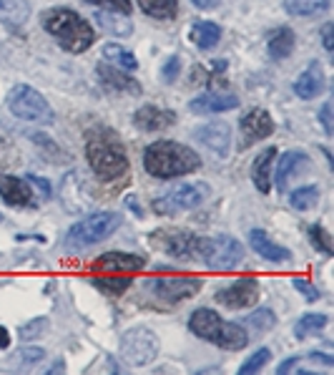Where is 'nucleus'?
I'll use <instances>...</instances> for the list:
<instances>
[{
    "instance_id": "1",
    "label": "nucleus",
    "mask_w": 334,
    "mask_h": 375,
    "mask_svg": "<svg viewBox=\"0 0 334 375\" xmlns=\"http://www.w3.org/2000/svg\"><path fill=\"white\" fill-rule=\"evenodd\" d=\"M86 159L98 182H118L129 171V154L116 131L98 126L86 139Z\"/></svg>"
},
{
    "instance_id": "2",
    "label": "nucleus",
    "mask_w": 334,
    "mask_h": 375,
    "mask_svg": "<svg viewBox=\"0 0 334 375\" xmlns=\"http://www.w3.org/2000/svg\"><path fill=\"white\" fill-rule=\"evenodd\" d=\"M41 23H43V30L56 41V43L63 48L66 53H78L88 51L96 41V30L93 25L83 18L80 13L71 10V8H51L41 15Z\"/></svg>"
},
{
    "instance_id": "3",
    "label": "nucleus",
    "mask_w": 334,
    "mask_h": 375,
    "mask_svg": "<svg viewBox=\"0 0 334 375\" xmlns=\"http://www.w3.org/2000/svg\"><path fill=\"white\" fill-rule=\"evenodd\" d=\"M146 171L156 179H176L201 169V156L179 141H153L144 151Z\"/></svg>"
},
{
    "instance_id": "4",
    "label": "nucleus",
    "mask_w": 334,
    "mask_h": 375,
    "mask_svg": "<svg viewBox=\"0 0 334 375\" xmlns=\"http://www.w3.org/2000/svg\"><path fill=\"white\" fill-rule=\"evenodd\" d=\"M189 330L197 338L206 340V343H214L221 350H241L249 343V335L247 330H241V325L226 323L224 317L209 308H199L191 312Z\"/></svg>"
},
{
    "instance_id": "5",
    "label": "nucleus",
    "mask_w": 334,
    "mask_h": 375,
    "mask_svg": "<svg viewBox=\"0 0 334 375\" xmlns=\"http://www.w3.org/2000/svg\"><path fill=\"white\" fill-rule=\"evenodd\" d=\"M118 227H121V214L118 212H93L68 229L63 247L68 252H83L86 247H93V244H101L103 239H109Z\"/></svg>"
},
{
    "instance_id": "6",
    "label": "nucleus",
    "mask_w": 334,
    "mask_h": 375,
    "mask_svg": "<svg viewBox=\"0 0 334 375\" xmlns=\"http://www.w3.org/2000/svg\"><path fill=\"white\" fill-rule=\"evenodd\" d=\"M8 111L21 121L28 124H53V109L51 103L45 101V96L36 91L28 83H18L8 91L5 98Z\"/></svg>"
},
{
    "instance_id": "7",
    "label": "nucleus",
    "mask_w": 334,
    "mask_h": 375,
    "mask_svg": "<svg viewBox=\"0 0 334 375\" xmlns=\"http://www.w3.org/2000/svg\"><path fill=\"white\" fill-rule=\"evenodd\" d=\"M197 257L203 259V265L214 270V272H229L244 259V244L229 235L203 237L199 239Z\"/></svg>"
},
{
    "instance_id": "8",
    "label": "nucleus",
    "mask_w": 334,
    "mask_h": 375,
    "mask_svg": "<svg viewBox=\"0 0 334 375\" xmlns=\"http://www.w3.org/2000/svg\"><path fill=\"white\" fill-rule=\"evenodd\" d=\"M203 287L201 277L194 275H159V277H148L146 280V290H151L159 300L166 305H179V302L189 300Z\"/></svg>"
},
{
    "instance_id": "9",
    "label": "nucleus",
    "mask_w": 334,
    "mask_h": 375,
    "mask_svg": "<svg viewBox=\"0 0 334 375\" xmlns=\"http://www.w3.org/2000/svg\"><path fill=\"white\" fill-rule=\"evenodd\" d=\"M159 350H161L159 335L153 330H148V328H131L121 338V355H124V361L129 365H136V368L156 361Z\"/></svg>"
},
{
    "instance_id": "10",
    "label": "nucleus",
    "mask_w": 334,
    "mask_h": 375,
    "mask_svg": "<svg viewBox=\"0 0 334 375\" xmlns=\"http://www.w3.org/2000/svg\"><path fill=\"white\" fill-rule=\"evenodd\" d=\"M209 184L206 182H194V184H181L174 191H168L166 197H161L153 202V212L161 217H174V214L183 212V209H197L209 199Z\"/></svg>"
},
{
    "instance_id": "11",
    "label": "nucleus",
    "mask_w": 334,
    "mask_h": 375,
    "mask_svg": "<svg viewBox=\"0 0 334 375\" xmlns=\"http://www.w3.org/2000/svg\"><path fill=\"white\" fill-rule=\"evenodd\" d=\"M151 244L159 247L161 252H166L171 257L191 259L197 257L199 250V237L189 229H161L156 235H151Z\"/></svg>"
},
{
    "instance_id": "12",
    "label": "nucleus",
    "mask_w": 334,
    "mask_h": 375,
    "mask_svg": "<svg viewBox=\"0 0 334 375\" xmlns=\"http://www.w3.org/2000/svg\"><path fill=\"white\" fill-rule=\"evenodd\" d=\"M214 300L224 308H254L256 300H259V282L254 277H239L234 282H226L216 290Z\"/></svg>"
},
{
    "instance_id": "13",
    "label": "nucleus",
    "mask_w": 334,
    "mask_h": 375,
    "mask_svg": "<svg viewBox=\"0 0 334 375\" xmlns=\"http://www.w3.org/2000/svg\"><path fill=\"white\" fill-rule=\"evenodd\" d=\"M239 131L244 139V147L264 141L274 133V118L269 116V111L264 109H252L249 114H244L239 121Z\"/></svg>"
},
{
    "instance_id": "14",
    "label": "nucleus",
    "mask_w": 334,
    "mask_h": 375,
    "mask_svg": "<svg viewBox=\"0 0 334 375\" xmlns=\"http://www.w3.org/2000/svg\"><path fill=\"white\" fill-rule=\"evenodd\" d=\"M0 197L10 206H25V209H30V206L38 204L36 191L28 184V179L13 177V174H0Z\"/></svg>"
},
{
    "instance_id": "15",
    "label": "nucleus",
    "mask_w": 334,
    "mask_h": 375,
    "mask_svg": "<svg viewBox=\"0 0 334 375\" xmlns=\"http://www.w3.org/2000/svg\"><path fill=\"white\" fill-rule=\"evenodd\" d=\"M199 144H203L206 149H211L216 156L229 154V147H232V129L224 121H214V124L199 126L194 131Z\"/></svg>"
},
{
    "instance_id": "16",
    "label": "nucleus",
    "mask_w": 334,
    "mask_h": 375,
    "mask_svg": "<svg viewBox=\"0 0 334 375\" xmlns=\"http://www.w3.org/2000/svg\"><path fill=\"white\" fill-rule=\"evenodd\" d=\"M239 106V96L232 91H209V94L197 96L189 103L191 114H224Z\"/></svg>"
},
{
    "instance_id": "17",
    "label": "nucleus",
    "mask_w": 334,
    "mask_h": 375,
    "mask_svg": "<svg viewBox=\"0 0 334 375\" xmlns=\"http://www.w3.org/2000/svg\"><path fill=\"white\" fill-rule=\"evenodd\" d=\"M133 124L141 131H164V129L176 124V114L168 109H161V106H153V103H146L133 114Z\"/></svg>"
},
{
    "instance_id": "18",
    "label": "nucleus",
    "mask_w": 334,
    "mask_h": 375,
    "mask_svg": "<svg viewBox=\"0 0 334 375\" xmlns=\"http://www.w3.org/2000/svg\"><path fill=\"white\" fill-rule=\"evenodd\" d=\"M146 267V259L141 255H129V252H106L93 262V270H106V272H124L133 275Z\"/></svg>"
},
{
    "instance_id": "19",
    "label": "nucleus",
    "mask_w": 334,
    "mask_h": 375,
    "mask_svg": "<svg viewBox=\"0 0 334 375\" xmlns=\"http://www.w3.org/2000/svg\"><path fill=\"white\" fill-rule=\"evenodd\" d=\"M324 86H327V78H324V71H322V63L320 61H312L309 66L302 71V76H299L297 81H294V94L299 96V98H304V101H312V98H317V96L324 91Z\"/></svg>"
},
{
    "instance_id": "20",
    "label": "nucleus",
    "mask_w": 334,
    "mask_h": 375,
    "mask_svg": "<svg viewBox=\"0 0 334 375\" xmlns=\"http://www.w3.org/2000/svg\"><path fill=\"white\" fill-rule=\"evenodd\" d=\"M96 74H98V78H101V83L106 89L121 91V94H131V96L141 94V83L133 81L131 76H129V71H124V68H118V66L113 68L103 61V63L96 66Z\"/></svg>"
},
{
    "instance_id": "21",
    "label": "nucleus",
    "mask_w": 334,
    "mask_h": 375,
    "mask_svg": "<svg viewBox=\"0 0 334 375\" xmlns=\"http://www.w3.org/2000/svg\"><path fill=\"white\" fill-rule=\"evenodd\" d=\"M309 167V156L304 151H287L276 164V189L287 191L289 182L297 179L299 174H304V169Z\"/></svg>"
},
{
    "instance_id": "22",
    "label": "nucleus",
    "mask_w": 334,
    "mask_h": 375,
    "mask_svg": "<svg viewBox=\"0 0 334 375\" xmlns=\"http://www.w3.org/2000/svg\"><path fill=\"white\" fill-rule=\"evenodd\" d=\"M249 244H252V250H254L259 257H264L267 262H274V265H279V262H289L291 259V252L287 250V247H282V244L271 242L267 232L259 227H254L249 232Z\"/></svg>"
},
{
    "instance_id": "23",
    "label": "nucleus",
    "mask_w": 334,
    "mask_h": 375,
    "mask_svg": "<svg viewBox=\"0 0 334 375\" xmlns=\"http://www.w3.org/2000/svg\"><path fill=\"white\" fill-rule=\"evenodd\" d=\"M96 23L101 25L106 33L116 38H126L133 33V23L126 13H118V10H111V8H98L96 10Z\"/></svg>"
},
{
    "instance_id": "24",
    "label": "nucleus",
    "mask_w": 334,
    "mask_h": 375,
    "mask_svg": "<svg viewBox=\"0 0 334 375\" xmlns=\"http://www.w3.org/2000/svg\"><path fill=\"white\" fill-rule=\"evenodd\" d=\"M274 159H276V149L269 147L264 149L262 154L256 156L254 164H252V182L262 194L271 191V169H274Z\"/></svg>"
},
{
    "instance_id": "25",
    "label": "nucleus",
    "mask_w": 334,
    "mask_h": 375,
    "mask_svg": "<svg viewBox=\"0 0 334 375\" xmlns=\"http://www.w3.org/2000/svg\"><path fill=\"white\" fill-rule=\"evenodd\" d=\"M60 199H63V204H66L68 212H83L88 206V194L80 189V177L76 171H68L66 179H63Z\"/></svg>"
},
{
    "instance_id": "26",
    "label": "nucleus",
    "mask_w": 334,
    "mask_h": 375,
    "mask_svg": "<svg viewBox=\"0 0 334 375\" xmlns=\"http://www.w3.org/2000/svg\"><path fill=\"white\" fill-rule=\"evenodd\" d=\"M30 18L28 0H0V23L10 30H21Z\"/></svg>"
},
{
    "instance_id": "27",
    "label": "nucleus",
    "mask_w": 334,
    "mask_h": 375,
    "mask_svg": "<svg viewBox=\"0 0 334 375\" xmlns=\"http://www.w3.org/2000/svg\"><path fill=\"white\" fill-rule=\"evenodd\" d=\"M294 43H297V38H294V30L287 28V25H279V28H274V33L269 36V58L274 61H282L287 58L291 51H294Z\"/></svg>"
},
{
    "instance_id": "28",
    "label": "nucleus",
    "mask_w": 334,
    "mask_h": 375,
    "mask_svg": "<svg viewBox=\"0 0 334 375\" xmlns=\"http://www.w3.org/2000/svg\"><path fill=\"white\" fill-rule=\"evenodd\" d=\"M191 41L201 51H211L221 41V25H216L214 21H194L191 23Z\"/></svg>"
},
{
    "instance_id": "29",
    "label": "nucleus",
    "mask_w": 334,
    "mask_h": 375,
    "mask_svg": "<svg viewBox=\"0 0 334 375\" xmlns=\"http://www.w3.org/2000/svg\"><path fill=\"white\" fill-rule=\"evenodd\" d=\"M91 285L96 290H101L106 294H113V297H121V294L133 285V275H118V272H111V275H93L91 277Z\"/></svg>"
},
{
    "instance_id": "30",
    "label": "nucleus",
    "mask_w": 334,
    "mask_h": 375,
    "mask_svg": "<svg viewBox=\"0 0 334 375\" xmlns=\"http://www.w3.org/2000/svg\"><path fill=\"white\" fill-rule=\"evenodd\" d=\"M136 3L148 18L156 21H174L179 15V0H136Z\"/></svg>"
},
{
    "instance_id": "31",
    "label": "nucleus",
    "mask_w": 334,
    "mask_h": 375,
    "mask_svg": "<svg viewBox=\"0 0 334 375\" xmlns=\"http://www.w3.org/2000/svg\"><path fill=\"white\" fill-rule=\"evenodd\" d=\"M327 315H322V312H307L304 317H299L297 323H294V338L297 340H304V338H312V335H320L324 328H327Z\"/></svg>"
},
{
    "instance_id": "32",
    "label": "nucleus",
    "mask_w": 334,
    "mask_h": 375,
    "mask_svg": "<svg viewBox=\"0 0 334 375\" xmlns=\"http://www.w3.org/2000/svg\"><path fill=\"white\" fill-rule=\"evenodd\" d=\"M329 6H332V0H284V10L289 15H299V18L327 13Z\"/></svg>"
},
{
    "instance_id": "33",
    "label": "nucleus",
    "mask_w": 334,
    "mask_h": 375,
    "mask_svg": "<svg viewBox=\"0 0 334 375\" xmlns=\"http://www.w3.org/2000/svg\"><path fill=\"white\" fill-rule=\"evenodd\" d=\"M103 58L111 61V63H116L118 68H124V71H136L138 68V58L133 56L131 51H126L124 45L118 43H106L103 45Z\"/></svg>"
},
{
    "instance_id": "34",
    "label": "nucleus",
    "mask_w": 334,
    "mask_h": 375,
    "mask_svg": "<svg viewBox=\"0 0 334 375\" xmlns=\"http://www.w3.org/2000/svg\"><path fill=\"white\" fill-rule=\"evenodd\" d=\"M320 202V186L317 184H307V186H299L289 194V204L297 209V212H309L314 209V204Z\"/></svg>"
},
{
    "instance_id": "35",
    "label": "nucleus",
    "mask_w": 334,
    "mask_h": 375,
    "mask_svg": "<svg viewBox=\"0 0 334 375\" xmlns=\"http://www.w3.org/2000/svg\"><path fill=\"white\" fill-rule=\"evenodd\" d=\"M244 325L252 328L254 332H259V335H264V332H269L276 325V315L269 308H259V310H254L252 315L244 317Z\"/></svg>"
},
{
    "instance_id": "36",
    "label": "nucleus",
    "mask_w": 334,
    "mask_h": 375,
    "mask_svg": "<svg viewBox=\"0 0 334 375\" xmlns=\"http://www.w3.org/2000/svg\"><path fill=\"white\" fill-rule=\"evenodd\" d=\"M271 361V353H269V347H259L254 355H249L247 361L241 363L239 375H252V373H259V370Z\"/></svg>"
},
{
    "instance_id": "37",
    "label": "nucleus",
    "mask_w": 334,
    "mask_h": 375,
    "mask_svg": "<svg viewBox=\"0 0 334 375\" xmlns=\"http://www.w3.org/2000/svg\"><path fill=\"white\" fill-rule=\"evenodd\" d=\"M309 239H312L314 250H320L322 255H327V257H332L334 250H332V237H329V232L322 224H312L309 227Z\"/></svg>"
},
{
    "instance_id": "38",
    "label": "nucleus",
    "mask_w": 334,
    "mask_h": 375,
    "mask_svg": "<svg viewBox=\"0 0 334 375\" xmlns=\"http://www.w3.org/2000/svg\"><path fill=\"white\" fill-rule=\"evenodd\" d=\"M33 141L43 147V149H41V154H43L48 162H68V154H63L58 144H56V141H51L48 136H43V133H36V136H33Z\"/></svg>"
},
{
    "instance_id": "39",
    "label": "nucleus",
    "mask_w": 334,
    "mask_h": 375,
    "mask_svg": "<svg viewBox=\"0 0 334 375\" xmlns=\"http://www.w3.org/2000/svg\"><path fill=\"white\" fill-rule=\"evenodd\" d=\"M48 317H36V320H30L21 328V338L28 343V340H36V338H43L45 330H48Z\"/></svg>"
},
{
    "instance_id": "40",
    "label": "nucleus",
    "mask_w": 334,
    "mask_h": 375,
    "mask_svg": "<svg viewBox=\"0 0 334 375\" xmlns=\"http://www.w3.org/2000/svg\"><path fill=\"white\" fill-rule=\"evenodd\" d=\"M181 74V58L179 56H171V58L164 61V66H161V81L164 83H174Z\"/></svg>"
},
{
    "instance_id": "41",
    "label": "nucleus",
    "mask_w": 334,
    "mask_h": 375,
    "mask_svg": "<svg viewBox=\"0 0 334 375\" xmlns=\"http://www.w3.org/2000/svg\"><path fill=\"white\" fill-rule=\"evenodd\" d=\"M88 6H96V8H111V10H118V13H131L133 10V3L131 0H83Z\"/></svg>"
},
{
    "instance_id": "42",
    "label": "nucleus",
    "mask_w": 334,
    "mask_h": 375,
    "mask_svg": "<svg viewBox=\"0 0 334 375\" xmlns=\"http://www.w3.org/2000/svg\"><path fill=\"white\" fill-rule=\"evenodd\" d=\"M291 285H294V290H299V292L304 294V300H309V302H317V300H320V290H317V287H314L309 280L294 277V280H291Z\"/></svg>"
},
{
    "instance_id": "43",
    "label": "nucleus",
    "mask_w": 334,
    "mask_h": 375,
    "mask_svg": "<svg viewBox=\"0 0 334 375\" xmlns=\"http://www.w3.org/2000/svg\"><path fill=\"white\" fill-rule=\"evenodd\" d=\"M334 103L332 101H327L324 106H322V111H320V121H322V129H324V133L327 136H334Z\"/></svg>"
},
{
    "instance_id": "44",
    "label": "nucleus",
    "mask_w": 334,
    "mask_h": 375,
    "mask_svg": "<svg viewBox=\"0 0 334 375\" xmlns=\"http://www.w3.org/2000/svg\"><path fill=\"white\" fill-rule=\"evenodd\" d=\"M28 184L33 186V189H36L38 194H41V197H43V199H48V197H51V194H53V191H51L53 186L48 184L45 179H41V177H33V174H28Z\"/></svg>"
},
{
    "instance_id": "45",
    "label": "nucleus",
    "mask_w": 334,
    "mask_h": 375,
    "mask_svg": "<svg viewBox=\"0 0 334 375\" xmlns=\"http://www.w3.org/2000/svg\"><path fill=\"white\" fill-rule=\"evenodd\" d=\"M43 347H38V345H28V347H23V363H38V361H43Z\"/></svg>"
},
{
    "instance_id": "46",
    "label": "nucleus",
    "mask_w": 334,
    "mask_h": 375,
    "mask_svg": "<svg viewBox=\"0 0 334 375\" xmlns=\"http://www.w3.org/2000/svg\"><path fill=\"white\" fill-rule=\"evenodd\" d=\"M322 43H324V51L327 53L334 51V25L332 23H324V25H322Z\"/></svg>"
},
{
    "instance_id": "47",
    "label": "nucleus",
    "mask_w": 334,
    "mask_h": 375,
    "mask_svg": "<svg viewBox=\"0 0 334 375\" xmlns=\"http://www.w3.org/2000/svg\"><path fill=\"white\" fill-rule=\"evenodd\" d=\"M299 365V358H289V361H284L279 368H276V373L279 375H287V373H294V368Z\"/></svg>"
},
{
    "instance_id": "48",
    "label": "nucleus",
    "mask_w": 334,
    "mask_h": 375,
    "mask_svg": "<svg viewBox=\"0 0 334 375\" xmlns=\"http://www.w3.org/2000/svg\"><path fill=\"white\" fill-rule=\"evenodd\" d=\"M197 8H201V10H214V8L221 3V0H191Z\"/></svg>"
},
{
    "instance_id": "49",
    "label": "nucleus",
    "mask_w": 334,
    "mask_h": 375,
    "mask_svg": "<svg viewBox=\"0 0 334 375\" xmlns=\"http://www.w3.org/2000/svg\"><path fill=\"white\" fill-rule=\"evenodd\" d=\"M8 345H10V335H8V330L3 328V325H0V347L5 350Z\"/></svg>"
},
{
    "instance_id": "50",
    "label": "nucleus",
    "mask_w": 334,
    "mask_h": 375,
    "mask_svg": "<svg viewBox=\"0 0 334 375\" xmlns=\"http://www.w3.org/2000/svg\"><path fill=\"white\" fill-rule=\"evenodd\" d=\"M63 368H66V365H63V361H58L56 365H51V368L45 370V373H63Z\"/></svg>"
},
{
    "instance_id": "51",
    "label": "nucleus",
    "mask_w": 334,
    "mask_h": 375,
    "mask_svg": "<svg viewBox=\"0 0 334 375\" xmlns=\"http://www.w3.org/2000/svg\"><path fill=\"white\" fill-rule=\"evenodd\" d=\"M211 68H214V71H219V74H221V71H224V68H226V61H216V63H211Z\"/></svg>"
},
{
    "instance_id": "52",
    "label": "nucleus",
    "mask_w": 334,
    "mask_h": 375,
    "mask_svg": "<svg viewBox=\"0 0 334 375\" xmlns=\"http://www.w3.org/2000/svg\"><path fill=\"white\" fill-rule=\"evenodd\" d=\"M0 222H3V214H0Z\"/></svg>"
}]
</instances>
